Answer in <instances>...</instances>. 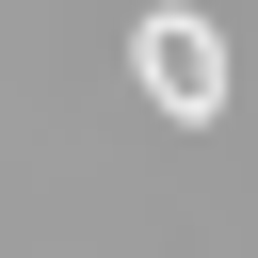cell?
Masks as SVG:
<instances>
[{"label":"cell","mask_w":258,"mask_h":258,"mask_svg":"<svg viewBox=\"0 0 258 258\" xmlns=\"http://www.w3.org/2000/svg\"><path fill=\"white\" fill-rule=\"evenodd\" d=\"M129 64H145V97H161L177 129H210V113H226V32H210L194 0H161V16L129 32Z\"/></svg>","instance_id":"1"}]
</instances>
